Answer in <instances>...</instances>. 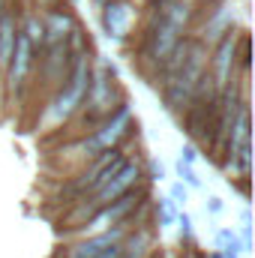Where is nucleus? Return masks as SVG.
Masks as SVG:
<instances>
[{
    "label": "nucleus",
    "mask_w": 255,
    "mask_h": 258,
    "mask_svg": "<svg viewBox=\"0 0 255 258\" xmlns=\"http://www.w3.org/2000/svg\"><path fill=\"white\" fill-rule=\"evenodd\" d=\"M231 60H234V39L228 36V39H222V45H219V51H216V57H213L216 81H219V84L228 81V75H231Z\"/></svg>",
    "instance_id": "obj_12"
},
{
    "label": "nucleus",
    "mask_w": 255,
    "mask_h": 258,
    "mask_svg": "<svg viewBox=\"0 0 255 258\" xmlns=\"http://www.w3.org/2000/svg\"><path fill=\"white\" fill-rule=\"evenodd\" d=\"M120 258H126V255H120Z\"/></svg>",
    "instance_id": "obj_22"
},
{
    "label": "nucleus",
    "mask_w": 255,
    "mask_h": 258,
    "mask_svg": "<svg viewBox=\"0 0 255 258\" xmlns=\"http://www.w3.org/2000/svg\"><path fill=\"white\" fill-rule=\"evenodd\" d=\"M162 222L165 225L174 222V204H171V198H162Z\"/></svg>",
    "instance_id": "obj_17"
},
{
    "label": "nucleus",
    "mask_w": 255,
    "mask_h": 258,
    "mask_svg": "<svg viewBox=\"0 0 255 258\" xmlns=\"http://www.w3.org/2000/svg\"><path fill=\"white\" fill-rule=\"evenodd\" d=\"M138 177H141V168L138 165H132V162H126L102 189H96V195H93V207H105V204H111V201H117L120 195H126L135 183H138Z\"/></svg>",
    "instance_id": "obj_3"
},
{
    "label": "nucleus",
    "mask_w": 255,
    "mask_h": 258,
    "mask_svg": "<svg viewBox=\"0 0 255 258\" xmlns=\"http://www.w3.org/2000/svg\"><path fill=\"white\" fill-rule=\"evenodd\" d=\"M180 45V33L174 30V27H168V24H156L153 27V33H150V39H147V51H150V57L156 60V63H162L174 48Z\"/></svg>",
    "instance_id": "obj_4"
},
{
    "label": "nucleus",
    "mask_w": 255,
    "mask_h": 258,
    "mask_svg": "<svg viewBox=\"0 0 255 258\" xmlns=\"http://www.w3.org/2000/svg\"><path fill=\"white\" fill-rule=\"evenodd\" d=\"M216 249L225 258H237V252H243L237 231H234V228H219V231H216Z\"/></svg>",
    "instance_id": "obj_14"
},
{
    "label": "nucleus",
    "mask_w": 255,
    "mask_h": 258,
    "mask_svg": "<svg viewBox=\"0 0 255 258\" xmlns=\"http://www.w3.org/2000/svg\"><path fill=\"white\" fill-rule=\"evenodd\" d=\"M72 30V18L63 15V12H48L45 15V24H42V33L54 42V45H63V39Z\"/></svg>",
    "instance_id": "obj_11"
},
{
    "label": "nucleus",
    "mask_w": 255,
    "mask_h": 258,
    "mask_svg": "<svg viewBox=\"0 0 255 258\" xmlns=\"http://www.w3.org/2000/svg\"><path fill=\"white\" fill-rule=\"evenodd\" d=\"M177 177H180V183L186 180L189 186H201V180H198L195 168H192V165H186V162H177Z\"/></svg>",
    "instance_id": "obj_16"
},
{
    "label": "nucleus",
    "mask_w": 255,
    "mask_h": 258,
    "mask_svg": "<svg viewBox=\"0 0 255 258\" xmlns=\"http://www.w3.org/2000/svg\"><path fill=\"white\" fill-rule=\"evenodd\" d=\"M30 54H33L30 42H27V39L18 33V36H15V48H12V57H9V81H12V84L24 81V75H27V69H30Z\"/></svg>",
    "instance_id": "obj_7"
},
{
    "label": "nucleus",
    "mask_w": 255,
    "mask_h": 258,
    "mask_svg": "<svg viewBox=\"0 0 255 258\" xmlns=\"http://www.w3.org/2000/svg\"><path fill=\"white\" fill-rule=\"evenodd\" d=\"M129 120H132V114H129V108L123 105L108 123L102 129H96L93 135H90V141H84V150H87V156H93L96 150H111V144H117L120 141V135L129 129Z\"/></svg>",
    "instance_id": "obj_2"
},
{
    "label": "nucleus",
    "mask_w": 255,
    "mask_h": 258,
    "mask_svg": "<svg viewBox=\"0 0 255 258\" xmlns=\"http://www.w3.org/2000/svg\"><path fill=\"white\" fill-rule=\"evenodd\" d=\"M207 210H210L213 216H216V213H222V201H219V198H210V201H207Z\"/></svg>",
    "instance_id": "obj_20"
},
{
    "label": "nucleus",
    "mask_w": 255,
    "mask_h": 258,
    "mask_svg": "<svg viewBox=\"0 0 255 258\" xmlns=\"http://www.w3.org/2000/svg\"><path fill=\"white\" fill-rule=\"evenodd\" d=\"M120 228H114V231H105V234H96V237H90V240H84V243H78L75 249H72V255L69 258H99L105 249H111V246H117L120 243Z\"/></svg>",
    "instance_id": "obj_6"
},
{
    "label": "nucleus",
    "mask_w": 255,
    "mask_h": 258,
    "mask_svg": "<svg viewBox=\"0 0 255 258\" xmlns=\"http://www.w3.org/2000/svg\"><path fill=\"white\" fill-rule=\"evenodd\" d=\"M243 147H249V111L243 108L234 120V126L228 129V156L240 153Z\"/></svg>",
    "instance_id": "obj_10"
},
{
    "label": "nucleus",
    "mask_w": 255,
    "mask_h": 258,
    "mask_svg": "<svg viewBox=\"0 0 255 258\" xmlns=\"http://www.w3.org/2000/svg\"><path fill=\"white\" fill-rule=\"evenodd\" d=\"M189 3L186 0H162L159 3V21L162 24H168V27H174L177 33L186 27V21H189Z\"/></svg>",
    "instance_id": "obj_8"
},
{
    "label": "nucleus",
    "mask_w": 255,
    "mask_h": 258,
    "mask_svg": "<svg viewBox=\"0 0 255 258\" xmlns=\"http://www.w3.org/2000/svg\"><path fill=\"white\" fill-rule=\"evenodd\" d=\"M15 36H18L15 18L12 15H3V21H0V63H9L12 48H15Z\"/></svg>",
    "instance_id": "obj_13"
},
{
    "label": "nucleus",
    "mask_w": 255,
    "mask_h": 258,
    "mask_svg": "<svg viewBox=\"0 0 255 258\" xmlns=\"http://www.w3.org/2000/svg\"><path fill=\"white\" fill-rule=\"evenodd\" d=\"M129 24H132V9H129L123 0L105 6V12H102V27H105L108 36L123 39V36L129 33Z\"/></svg>",
    "instance_id": "obj_5"
},
{
    "label": "nucleus",
    "mask_w": 255,
    "mask_h": 258,
    "mask_svg": "<svg viewBox=\"0 0 255 258\" xmlns=\"http://www.w3.org/2000/svg\"><path fill=\"white\" fill-rule=\"evenodd\" d=\"M87 87H90V60H87V54H81L75 60L72 75H69V84L57 93V99L51 105V120H66L87 96Z\"/></svg>",
    "instance_id": "obj_1"
},
{
    "label": "nucleus",
    "mask_w": 255,
    "mask_h": 258,
    "mask_svg": "<svg viewBox=\"0 0 255 258\" xmlns=\"http://www.w3.org/2000/svg\"><path fill=\"white\" fill-rule=\"evenodd\" d=\"M18 33L30 42V48H33V45H39V42L45 39V33H42V21H39V18H27L24 30H18Z\"/></svg>",
    "instance_id": "obj_15"
},
{
    "label": "nucleus",
    "mask_w": 255,
    "mask_h": 258,
    "mask_svg": "<svg viewBox=\"0 0 255 258\" xmlns=\"http://www.w3.org/2000/svg\"><path fill=\"white\" fill-rule=\"evenodd\" d=\"M186 201V189H183V183H174L171 186V204L177 207V204H183Z\"/></svg>",
    "instance_id": "obj_18"
},
{
    "label": "nucleus",
    "mask_w": 255,
    "mask_h": 258,
    "mask_svg": "<svg viewBox=\"0 0 255 258\" xmlns=\"http://www.w3.org/2000/svg\"><path fill=\"white\" fill-rule=\"evenodd\" d=\"M120 255H123V246L117 243V246H111V249H105V252H102L99 258H120Z\"/></svg>",
    "instance_id": "obj_19"
},
{
    "label": "nucleus",
    "mask_w": 255,
    "mask_h": 258,
    "mask_svg": "<svg viewBox=\"0 0 255 258\" xmlns=\"http://www.w3.org/2000/svg\"><path fill=\"white\" fill-rule=\"evenodd\" d=\"M132 207H135V195H132V192L120 195L117 201H111V207H105L102 213H96V216L90 219V225H87V228H105L108 222H117V219H123Z\"/></svg>",
    "instance_id": "obj_9"
},
{
    "label": "nucleus",
    "mask_w": 255,
    "mask_h": 258,
    "mask_svg": "<svg viewBox=\"0 0 255 258\" xmlns=\"http://www.w3.org/2000/svg\"><path fill=\"white\" fill-rule=\"evenodd\" d=\"M99 3H105V6H108V3H117V0H99Z\"/></svg>",
    "instance_id": "obj_21"
}]
</instances>
